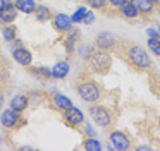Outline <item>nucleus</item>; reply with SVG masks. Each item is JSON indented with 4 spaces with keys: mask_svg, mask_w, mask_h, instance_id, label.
Returning a JSON list of instances; mask_svg holds the SVG:
<instances>
[{
    "mask_svg": "<svg viewBox=\"0 0 160 151\" xmlns=\"http://www.w3.org/2000/svg\"><path fill=\"white\" fill-rule=\"evenodd\" d=\"M76 91L86 103H97L102 100V88L91 79H83L76 84Z\"/></svg>",
    "mask_w": 160,
    "mask_h": 151,
    "instance_id": "nucleus-1",
    "label": "nucleus"
},
{
    "mask_svg": "<svg viewBox=\"0 0 160 151\" xmlns=\"http://www.w3.org/2000/svg\"><path fill=\"white\" fill-rule=\"evenodd\" d=\"M88 65L93 72H98V74H107L110 71V65H112V57L108 53V50H93V53L90 55L88 58Z\"/></svg>",
    "mask_w": 160,
    "mask_h": 151,
    "instance_id": "nucleus-2",
    "label": "nucleus"
},
{
    "mask_svg": "<svg viewBox=\"0 0 160 151\" xmlns=\"http://www.w3.org/2000/svg\"><path fill=\"white\" fill-rule=\"evenodd\" d=\"M126 57H128L129 64L136 69H150L152 67V60H150L148 51L145 50L139 45H131L126 51Z\"/></svg>",
    "mask_w": 160,
    "mask_h": 151,
    "instance_id": "nucleus-3",
    "label": "nucleus"
},
{
    "mask_svg": "<svg viewBox=\"0 0 160 151\" xmlns=\"http://www.w3.org/2000/svg\"><path fill=\"white\" fill-rule=\"evenodd\" d=\"M90 115L91 119L95 120V124L100 127H108L112 124V112L107 108V106H102V105H91L90 106Z\"/></svg>",
    "mask_w": 160,
    "mask_h": 151,
    "instance_id": "nucleus-4",
    "label": "nucleus"
},
{
    "mask_svg": "<svg viewBox=\"0 0 160 151\" xmlns=\"http://www.w3.org/2000/svg\"><path fill=\"white\" fill-rule=\"evenodd\" d=\"M0 124L4 129H16L21 124V112H16L12 108L0 112Z\"/></svg>",
    "mask_w": 160,
    "mask_h": 151,
    "instance_id": "nucleus-5",
    "label": "nucleus"
},
{
    "mask_svg": "<svg viewBox=\"0 0 160 151\" xmlns=\"http://www.w3.org/2000/svg\"><path fill=\"white\" fill-rule=\"evenodd\" d=\"M115 45H117V38L114 33H108V31H102L95 38V46L100 50H112Z\"/></svg>",
    "mask_w": 160,
    "mask_h": 151,
    "instance_id": "nucleus-6",
    "label": "nucleus"
},
{
    "mask_svg": "<svg viewBox=\"0 0 160 151\" xmlns=\"http://www.w3.org/2000/svg\"><path fill=\"white\" fill-rule=\"evenodd\" d=\"M110 143H112V148L117 151H126L131 148V141H129L128 134H124L122 130L110 132Z\"/></svg>",
    "mask_w": 160,
    "mask_h": 151,
    "instance_id": "nucleus-7",
    "label": "nucleus"
},
{
    "mask_svg": "<svg viewBox=\"0 0 160 151\" xmlns=\"http://www.w3.org/2000/svg\"><path fill=\"white\" fill-rule=\"evenodd\" d=\"M52 22H53L55 31H59V33H67V31H71L72 29V24H74L72 19H71L67 14H62V12L55 14L53 19H52Z\"/></svg>",
    "mask_w": 160,
    "mask_h": 151,
    "instance_id": "nucleus-8",
    "label": "nucleus"
},
{
    "mask_svg": "<svg viewBox=\"0 0 160 151\" xmlns=\"http://www.w3.org/2000/svg\"><path fill=\"white\" fill-rule=\"evenodd\" d=\"M64 120H66V124L76 127V125H81V124H83L84 115H83V112H81L79 108H76V106H71V108L64 110Z\"/></svg>",
    "mask_w": 160,
    "mask_h": 151,
    "instance_id": "nucleus-9",
    "label": "nucleus"
},
{
    "mask_svg": "<svg viewBox=\"0 0 160 151\" xmlns=\"http://www.w3.org/2000/svg\"><path fill=\"white\" fill-rule=\"evenodd\" d=\"M12 57H14V60L18 62L19 65H29L33 62V55H31V51L29 50H26L24 46H18V48H14L12 50Z\"/></svg>",
    "mask_w": 160,
    "mask_h": 151,
    "instance_id": "nucleus-10",
    "label": "nucleus"
},
{
    "mask_svg": "<svg viewBox=\"0 0 160 151\" xmlns=\"http://www.w3.org/2000/svg\"><path fill=\"white\" fill-rule=\"evenodd\" d=\"M16 17H18V9H16L14 3H9V5L0 9V22L12 24L16 21Z\"/></svg>",
    "mask_w": 160,
    "mask_h": 151,
    "instance_id": "nucleus-11",
    "label": "nucleus"
},
{
    "mask_svg": "<svg viewBox=\"0 0 160 151\" xmlns=\"http://www.w3.org/2000/svg\"><path fill=\"white\" fill-rule=\"evenodd\" d=\"M129 2L138 9V12L143 14V16L152 14L153 10H155V7H157L155 3H153V0H129Z\"/></svg>",
    "mask_w": 160,
    "mask_h": 151,
    "instance_id": "nucleus-12",
    "label": "nucleus"
},
{
    "mask_svg": "<svg viewBox=\"0 0 160 151\" xmlns=\"http://www.w3.org/2000/svg\"><path fill=\"white\" fill-rule=\"evenodd\" d=\"M29 106V95H16L11 100V108L16 112H24Z\"/></svg>",
    "mask_w": 160,
    "mask_h": 151,
    "instance_id": "nucleus-13",
    "label": "nucleus"
},
{
    "mask_svg": "<svg viewBox=\"0 0 160 151\" xmlns=\"http://www.w3.org/2000/svg\"><path fill=\"white\" fill-rule=\"evenodd\" d=\"M67 36H66V40H64V43H66V50H67V53L69 55H72L74 53V48H76V45H78V40H79V31L78 29H71V31H67Z\"/></svg>",
    "mask_w": 160,
    "mask_h": 151,
    "instance_id": "nucleus-14",
    "label": "nucleus"
},
{
    "mask_svg": "<svg viewBox=\"0 0 160 151\" xmlns=\"http://www.w3.org/2000/svg\"><path fill=\"white\" fill-rule=\"evenodd\" d=\"M69 69H71L69 62H66V60L57 62V64L52 67V77H55V79H64V77H67V74H69Z\"/></svg>",
    "mask_w": 160,
    "mask_h": 151,
    "instance_id": "nucleus-15",
    "label": "nucleus"
},
{
    "mask_svg": "<svg viewBox=\"0 0 160 151\" xmlns=\"http://www.w3.org/2000/svg\"><path fill=\"white\" fill-rule=\"evenodd\" d=\"M14 5L19 12H24V14H35V9H36L35 0H14Z\"/></svg>",
    "mask_w": 160,
    "mask_h": 151,
    "instance_id": "nucleus-16",
    "label": "nucleus"
},
{
    "mask_svg": "<svg viewBox=\"0 0 160 151\" xmlns=\"http://www.w3.org/2000/svg\"><path fill=\"white\" fill-rule=\"evenodd\" d=\"M52 100H53V106H55L57 110H62V112L72 106V101H71V100L67 98V96L60 95V93H55Z\"/></svg>",
    "mask_w": 160,
    "mask_h": 151,
    "instance_id": "nucleus-17",
    "label": "nucleus"
},
{
    "mask_svg": "<svg viewBox=\"0 0 160 151\" xmlns=\"http://www.w3.org/2000/svg\"><path fill=\"white\" fill-rule=\"evenodd\" d=\"M121 16L128 17V19H134V17L139 16V12H138V9H136V7L128 0V2H126L124 5L121 7Z\"/></svg>",
    "mask_w": 160,
    "mask_h": 151,
    "instance_id": "nucleus-18",
    "label": "nucleus"
},
{
    "mask_svg": "<svg viewBox=\"0 0 160 151\" xmlns=\"http://www.w3.org/2000/svg\"><path fill=\"white\" fill-rule=\"evenodd\" d=\"M35 16H36V19H38L40 22H45V21L52 19V10H50L48 7H45V5H36Z\"/></svg>",
    "mask_w": 160,
    "mask_h": 151,
    "instance_id": "nucleus-19",
    "label": "nucleus"
},
{
    "mask_svg": "<svg viewBox=\"0 0 160 151\" xmlns=\"http://www.w3.org/2000/svg\"><path fill=\"white\" fill-rule=\"evenodd\" d=\"M2 36H4L5 41L12 43V41L16 40V26L14 24H5L4 29H2Z\"/></svg>",
    "mask_w": 160,
    "mask_h": 151,
    "instance_id": "nucleus-20",
    "label": "nucleus"
},
{
    "mask_svg": "<svg viewBox=\"0 0 160 151\" xmlns=\"http://www.w3.org/2000/svg\"><path fill=\"white\" fill-rule=\"evenodd\" d=\"M83 148L86 151H95V149H102V144L98 143V139H95V136H91V137H88V139H84V143H83Z\"/></svg>",
    "mask_w": 160,
    "mask_h": 151,
    "instance_id": "nucleus-21",
    "label": "nucleus"
},
{
    "mask_svg": "<svg viewBox=\"0 0 160 151\" xmlns=\"http://www.w3.org/2000/svg\"><path fill=\"white\" fill-rule=\"evenodd\" d=\"M148 48L153 55H160V38H148Z\"/></svg>",
    "mask_w": 160,
    "mask_h": 151,
    "instance_id": "nucleus-22",
    "label": "nucleus"
},
{
    "mask_svg": "<svg viewBox=\"0 0 160 151\" xmlns=\"http://www.w3.org/2000/svg\"><path fill=\"white\" fill-rule=\"evenodd\" d=\"M86 7H79V9H76V12L71 16V19H72V22H83L84 16H86Z\"/></svg>",
    "mask_w": 160,
    "mask_h": 151,
    "instance_id": "nucleus-23",
    "label": "nucleus"
},
{
    "mask_svg": "<svg viewBox=\"0 0 160 151\" xmlns=\"http://www.w3.org/2000/svg\"><path fill=\"white\" fill-rule=\"evenodd\" d=\"M88 5L93 9H105V5L108 3V0H86Z\"/></svg>",
    "mask_w": 160,
    "mask_h": 151,
    "instance_id": "nucleus-24",
    "label": "nucleus"
},
{
    "mask_svg": "<svg viewBox=\"0 0 160 151\" xmlns=\"http://www.w3.org/2000/svg\"><path fill=\"white\" fill-rule=\"evenodd\" d=\"M33 72L38 76H43V77H52V69H48V67H36V69H33Z\"/></svg>",
    "mask_w": 160,
    "mask_h": 151,
    "instance_id": "nucleus-25",
    "label": "nucleus"
},
{
    "mask_svg": "<svg viewBox=\"0 0 160 151\" xmlns=\"http://www.w3.org/2000/svg\"><path fill=\"white\" fill-rule=\"evenodd\" d=\"M126 2H128V0H108V3H110L112 7H115V9H121Z\"/></svg>",
    "mask_w": 160,
    "mask_h": 151,
    "instance_id": "nucleus-26",
    "label": "nucleus"
},
{
    "mask_svg": "<svg viewBox=\"0 0 160 151\" xmlns=\"http://www.w3.org/2000/svg\"><path fill=\"white\" fill-rule=\"evenodd\" d=\"M93 21H95V14L88 10V12H86V16H84V19H83V22H84V24H91Z\"/></svg>",
    "mask_w": 160,
    "mask_h": 151,
    "instance_id": "nucleus-27",
    "label": "nucleus"
},
{
    "mask_svg": "<svg viewBox=\"0 0 160 151\" xmlns=\"http://www.w3.org/2000/svg\"><path fill=\"white\" fill-rule=\"evenodd\" d=\"M146 34H148V38H160V33L157 29H153V27H148V29H146Z\"/></svg>",
    "mask_w": 160,
    "mask_h": 151,
    "instance_id": "nucleus-28",
    "label": "nucleus"
},
{
    "mask_svg": "<svg viewBox=\"0 0 160 151\" xmlns=\"http://www.w3.org/2000/svg\"><path fill=\"white\" fill-rule=\"evenodd\" d=\"M4 103H5V100H4V93L0 91V112H2V108H4Z\"/></svg>",
    "mask_w": 160,
    "mask_h": 151,
    "instance_id": "nucleus-29",
    "label": "nucleus"
},
{
    "mask_svg": "<svg viewBox=\"0 0 160 151\" xmlns=\"http://www.w3.org/2000/svg\"><path fill=\"white\" fill-rule=\"evenodd\" d=\"M12 45H14V48H18V46H22V41H21V40H18V38H16V40L12 41Z\"/></svg>",
    "mask_w": 160,
    "mask_h": 151,
    "instance_id": "nucleus-30",
    "label": "nucleus"
},
{
    "mask_svg": "<svg viewBox=\"0 0 160 151\" xmlns=\"http://www.w3.org/2000/svg\"><path fill=\"white\" fill-rule=\"evenodd\" d=\"M9 3H12V0H0V9L5 5H9Z\"/></svg>",
    "mask_w": 160,
    "mask_h": 151,
    "instance_id": "nucleus-31",
    "label": "nucleus"
},
{
    "mask_svg": "<svg viewBox=\"0 0 160 151\" xmlns=\"http://www.w3.org/2000/svg\"><path fill=\"white\" fill-rule=\"evenodd\" d=\"M86 132L90 134V136H95V132H93V129H91L90 125H86Z\"/></svg>",
    "mask_w": 160,
    "mask_h": 151,
    "instance_id": "nucleus-32",
    "label": "nucleus"
},
{
    "mask_svg": "<svg viewBox=\"0 0 160 151\" xmlns=\"http://www.w3.org/2000/svg\"><path fill=\"white\" fill-rule=\"evenodd\" d=\"M138 149H139V151H145V149H152V148H150V146H139Z\"/></svg>",
    "mask_w": 160,
    "mask_h": 151,
    "instance_id": "nucleus-33",
    "label": "nucleus"
},
{
    "mask_svg": "<svg viewBox=\"0 0 160 151\" xmlns=\"http://www.w3.org/2000/svg\"><path fill=\"white\" fill-rule=\"evenodd\" d=\"M153 3H155L157 7H160V0H153Z\"/></svg>",
    "mask_w": 160,
    "mask_h": 151,
    "instance_id": "nucleus-34",
    "label": "nucleus"
},
{
    "mask_svg": "<svg viewBox=\"0 0 160 151\" xmlns=\"http://www.w3.org/2000/svg\"><path fill=\"white\" fill-rule=\"evenodd\" d=\"M158 33H160V24H158Z\"/></svg>",
    "mask_w": 160,
    "mask_h": 151,
    "instance_id": "nucleus-35",
    "label": "nucleus"
},
{
    "mask_svg": "<svg viewBox=\"0 0 160 151\" xmlns=\"http://www.w3.org/2000/svg\"><path fill=\"white\" fill-rule=\"evenodd\" d=\"M0 143H2V137H0Z\"/></svg>",
    "mask_w": 160,
    "mask_h": 151,
    "instance_id": "nucleus-36",
    "label": "nucleus"
}]
</instances>
